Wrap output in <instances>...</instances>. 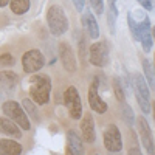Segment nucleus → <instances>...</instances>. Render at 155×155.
<instances>
[{"instance_id": "25", "label": "nucleus", "mask_w": 155, "mask_h": 155, "mask_svg": "<svg viewBox=\"0 0 155 155\" xmlns=\"http://www.w3.org/2000/svg\"><path fill=\"white\" fill-rule=\"evenodd\" d=\"M90 5H92L96 14H102L104 12V0H90Z\"/></svg>"}, {"instance_id": "22", "label": "nucleus", "mask_w": 155, "mask_h": 155, "mask_svg": "<svg viewBox=\"0 0 155 155\" xmlns=\"http://www.w3.org/2000/svg\"><path fill=\"white\" fill-rule=\"evenodd\" d=\"M121 116H123V120L127 126H134L135 124V113L132 110V107L126 104V102L123 101V107H121Z\"/></svg>"}, {"instance_id": "18", "label": "nucleus", "mask_w": 155, "mask_h": 155, "mask_svg": "<svg viewBox=\"0 0 155 155\" xmlns=\"http://www.w3.org/2000/svg\"><path fill=\"white\" fill-rule=\"evenodd\" d=\"M11 6V11L14 12V14L17 16H23L25 12H28L30 11V6H31V2L30 0H9V3Z\"/></svg>"}, {"instance_id": "24", "label": "nucleus", "mask_w": 155, "mask_h": 155, "mask_svg": "<svg viewBox=\"0 0 155 155\" xmlns=\"http://www.w3.org/2000/svg\"><path fill=\"white\" fill-rule=\"evenodd\" d=\"M9 65H14V58L9 53H5L0 56V67H9Z\"/></svg>"}, {"instance_id": "10", "label": "nucleus", "mask_w": 155, "mask_h": 155, "mask_svg": "<svg viewBox=\"0 0 155 155\" xmlns=\"http://www.w3.org/2000/svg\"><path fill=\"white\" fill-rule=\"evenodd\" d=\"M137 126H138V132L141 137V141H143V146L149 153H153V138H152V130L146 121L144 116H138L137 118Z\"/></svg>"}, {"instance_id": "3", "label": "nucleus", "mask_w": 155, "mask_h": 155, "mask_svg": "<svg viewBox=\"0 0 155 155\" xmlns=\"http://www.w3.org/2000/svg\"><path fill=\"white\" fill-rule=\"evenodd\" d=\"M2 110L5 113V116H8L9 120L14 121L20 129L23 130H30L31 129V123L28 120V115L25 113L23 107L16 101H5L3 106H2Z\"/></svg>"}, {"instance_id": "17", "label": "nucleus", "mask_w": 155, "mask_h": 155, "mask_svg": "<svg viewBox=\"0 0 155 155\" xmlns=\"http://www.w3.org/2000/svg\"><path fill=\"white\" fill-rule=\"evenodd\" d=\"M0 152L6 153V155H17V153H22V146L17 141L2 138L0 140Z\"/></svg>"}, {"instance_id": "32", "label": "nucleus", "mask_w": 155, "mask_h": 155, "mask_svg": "<svg viewBox=\"0 0 155 155\" xmlns=\"http://www.w3.org/2000/svg\"><path fill=\"white\" fill-rule=\"evenodd\" d=\"M0 153H2V152H0Z\"/></svg>"}, {"instance_id": "21", "label": "nucleus", "mask_w": 155, "mask_h": 155, "mask_svg": "<svg viewBox=\"0 0 155 155\" xmlns=\"http://www.w3.org/2000/svg\"><path fill=\"white\" fill-rule=\"evenodd\" d=\"M116 17H118V9H116V5L115 3H109L107 22H109V28H110L112 34H115V30H116Z\"/></svg>"}, {"instance_id": "5", "label": "nucleus", "mask_w": 155, "mask_h": 155, "mask_svg": "<svg viewBox=\"0 0 155 155\" xmlns=\"http://www.w3.org/2000/svg\"><path fill=\"white\" fill-rule=\"evenodd\" d=\"M88 61L95 67H106L109 62V47L107 42H95L93 45H90L88 50Z\"/></svg>"}, {"instance_id": "29", "label": "nucleus", "mask_w": 155, "mask_h": 155, "mask_svg": "<svg viewBox=\"0 0 155 155\" xmlns=\"http://www.w3.org/2000/svg\"><path fill=\"white\" fill-rule=\"evenodd\" d=\"M71 2H73V5H74V8H76L78 12H82L84 5H85V0H71Z\"/></svg>"}, {"instance_id": "15", "label": "nucleus", "mask_w": 155, "mask_h": 155, "mask_svg": "<svg viewBox=\"0 0 155 155\" xmlns=\"http://www.w3.org/2000/svg\"><path fill=\"white\" fill-rule=\"evenodd\" d=\"M82 23H84V27L87 28V33L88 36L92 37V39H98L99 37V25L95 19V16L87 9V12L82 16Z\"/></svg>"}, {"instance_id": "20", "label": "nucleus", "mask_w": 155, "mask_h": 155, "mask_svg": "<svg viewBox=\"0 0 155 155\" xmlns=\"http://www.w3.org/2000/svg\"><path fill=\"white\" fill-rule=\"evenodd\" d=\"M22 107H23V110H25V113H27L28 116H31L33 118V121H39L41 118H39V113H37V107L34 106V102L31 101V99H28V98H23L22 99Z\"/></svg>"}, {"instance_id": "11", "label": "nucleus", "mask_w": 155, "mask_h": 155, "mask_svg": "<svg viewBox=\"0 0 155 155\" xmlns=\"http://www.w3.org/2000/svg\"><path fill=\"white\" fill-rule=\"evenodd\" d=\"M59 56L62 61V65L68 73H74L76 71V59H74V53L71 47L67 42L59 44Z\"/></svg>"}, {"instance_id": "12", "label": "nucleus", "mask_w": 155, "mask_h": 155, "mask_svg": "<svg viewBox=\"0 0 155 155\" xmlns=\"http://www.w3.org/2000/svg\"><path fill=\"white\" fill-rule=\"evenodd\" d=\"M81 132H82L84 141H87V143H95V140H96V130H95V120H93L92 113H85L82 116Z\"/></svg>"}, {"instance_id": "13", "label": "nucleus", "mask_w": 155, "mask_h": 155, "mask_svg": "<svg viewBox=\"0 0 155 155\" xmlns=\"http://www.w3.org/2000/svg\"><path fill=\"white\" fill-rule=\"evenodd\" d=\"M67 153H73V155L84 153V143L76 130L67 132Z\"/></svg>"}, {"instance_id": "16", "label": "nucleus", "mask_w": 155, "mask_h": 155, "mask_svg": "<svg viewBox=\"0 0 155 155\" xmlns=\"http://www.w3.org/2000/svg\"><path fill=\"white\" fill-rule=\"evenodd\" d=\"M134 87H135V93H138L144 99L150 101V90H149V85H147L146 79L143 78V74H140V73L134 74Z\"/></svg>"}, {"instance_id": "19", "label": "nucleus", "mask_w": 155, "mask_h": 155, "mask_svg": "<svg viewBox=\"0 0 155 155\" xmlns=\"http://www.w3.org/2000/svg\"><path fill=\"white\" fill-rule=\"evenodd\" d=\"M143 70H144V79L150 88L155 85V74H153V65L149 59H143Z\"/></svg>"}, {"instance_id": "9", "label": "nucleus", "mask_w": 155, "mask_h": 155, "mask_svg": "<svg viewBox=\"0 0 155 155\" xmlns=\"http://www.w3.org/2000/svg\"><path fill=\"white\" fill-rule=\"evenodd\" d=\"M19 82V76L14 71H0V96H9Z\"/></svg>"}, {"instance_id": "2", "label": "nucleus", "mask_w": 155, "mask_h": 155, "mask_svg": "<svg viewBox=\"0 0 155 155\" xmlns=\"http://www.w3.org/2000/svg\"><path fill=\"white\" fill-rule=\"evenodd\" d=\"M47 23L50 31L54 36H62L68 30V19L62 6L59 5H51L47 11Z\"/></svg>"}, {"instance_id": "1", "label": "nucleus", "mask_w": 155, "mask_h": 155, "mask_svg": "<svg viewBox=\"0 0 155 155\" xmlns=\"http://www.w3.org/2000/svg\"><path fill=\"white\" fill-rule=\"evenodd\" d=\"M51 81L47 74H34L30 78V96L37 106H45L50 101Z\"/></svg>"}, {"instance_id": "14", "label": "nucleus", "mask_w": 155, "mask_h": 155, "mask_svg": "<svg viewBox=\"0 0 155 155\" xmlns=\"http://www.w3.org/2000/svg\"><path fill=\"white\" fill-rule=\"evenodd\" d=\"M0 130H2L3 134L9 135V137H14V138H22V130L20 127L12 121L9 120L8 116H3V118H0Z\"/></svg>"}, {"instance_id": "30", "label": "nucleus", "mask_w": 155, "mask_h": 155, "mask_svg": "<svg viewBox=\"0 0 155 155\" xmlns=\"http://www.w3.org/2000/svg\"><path fill=\"white\" fill-rule=\"evenodd\" d=\"M9 3V0H0V8H3V6H6Z\"/></svg>"}, {"instance_id": "8", "label": "nucleus", "mask_w": 155, "mask_h": 155, "mask_svg": "<svg viewBox=\"0 0 155 155\" xmlns=\"http://www.w3.org/2000/svg\"><path fill=\"white\" fill-rule=\"evenodd\" d=\"M88 104H90V107H92L93 112H96L99 115L107 112V104H106V101L101 98L99 88H98L95 81L90 84V87H88Z\"/></svg>"}, {"instance_id": "27", "label": "nucleus", "mask_w": 155, "mask_h": 155, "mask_svg": "<svg viewBox=\"0 0 155 155\" xmlns=\"http://www.w3.org/2000/svg\"><path fill=\"white\" fill-rule=\"evenodd\" d=\"M137 2L143 6L144 9H147V11H152L153 9V2H152V0H137Z\"/></svg>"}, {"instance_id": "28", "label": "nucleus", "mask_w": 155, "mask_h": 155, "mask_svg": "<svg viewBox=\"0 0 155 155\" xmlns=\"http://www.w3.org/2000/svg\"><path fill=\"white\" fill-rule=\"evenodd\" d=\"M79 53H81V59H82V62L84 64H87L85 61H87V56H85V42H84V39H79Z\"/></svg>"}, {"instance_id": "7", "label": "nucleus", "mask_w": 155, "mask_h": 155, "mask_svg": "<svg viewBox=\"0 0 155 155\" xmlns=\"http://www.w3.org/2000/svg\"><path fill=\"white\" fill-rule=\"evenodd\" d=\"M104 146L112 153L121 152L123 149V137H121L120 129L115 124H109L107 129L104 130Z\"/></svg>"}, {"instance_id": "26", "label": "nucleus", "mask_w": 155, "mask_h": 155, "mask_svg": "<svg viewBox=\"0 0 155 155\" xmlns=\"http://www.w3.org/2000/svg\"><path fill=\"white\" fill-rule=\"evenodd\" d=\"M127 22H129V28H130L132 37L135 39V37H137V22L134 20V17H132V14H130V12L127 14Z\"/></svg>"}, {"instance_id": "6", "label": "nucleus", "mask_w": 155, "mask_h": 155, "mask_svg": "<svg viewBox=\"0 0 155 155\" xmlns=\"http://www.w3.org/2000/svg\"><path fill=\"white\" fill-rule=\"evenodd\" d=\"M45 65V58L39 50H30L22 56V68L25 73H36Z\"/></svg>"}, {"instance_id": "23", "label": "nucleus", "mask_w": 155, "mask_h": 155, "mask_svg": "<svg viewBox=\"0 0 155 155\" xmlns=\"http://www.w3.org/2000/svg\"><path fill=\"white\" fill-rule=\"evenodd\" d=\"M112 84H113V92H115V96L116 99H118L120 102H123L126 99V92H124V87L121 84V79L118 76H115L112 79Z\"/></svg>"}, {"instance_id": "31", "label": "nucleus", "mask_w": 155, "mask_h": 155, "mask_svg": "<svg viewBox=\"0 0 155 155\" xmlns=\"http://www.w3.org/2000/svg\"><path fill=\"white\" fill-rule=\"evenodd\" d=\"M109 3H115L116 5V0H109Z\"/></svg>"}, {"instance_id": "4", "label": "nucleus", "mask_w": 155, "mask_h": 155, "mask_svg": "<svg viewBox=\"0 0 155 155\" xmlns=\"http://www.w3.org/2000/svg\"><path fill=\"white\" fill-rule=\"evenodd\" d=\"M64 101H65V106L68 109V113L73 120H79L82 116V102H81V96L78 88L70 85L67 87V90L64 92Z\"/></svg>"}]
</instances>
